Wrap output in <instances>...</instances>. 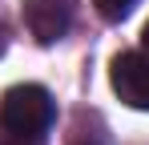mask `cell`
Returning <instances> with one entry per match:
<instances>
[{"mask_svg": "<svg viewBox=\"0 0 149 145\" xmlns=\"http://www.w3.org/2000/svg\"><path fill=\"white\" fill-rule=\"evenodd\" d=\"M52 121H56V105L40 85H12L0 101V125L16 137H40L52 129Z\"/></svg>", "mask_w": 149, "mask_h": 145, "instance_id": "6da1fadb", "label": "cell"}, {"mask_svg": "<svg viewBox=\"0 0 149 145\" xmlns=\"http://www.w3.org/2000/svg\"><path fill=\"white\" fill-rule=\"evenodd\" d=\"M113 93L133 109H149V52H117L113 56Z\"/></svg>", "mask_w": 149, "mask_h": 145, "instance_id": "7a4b0ae2", "label": "cell"}, {"mask_svg": "<svg viewBox=\"0 0 149 145\" xmlns=\"http://www.w3.org/2000/svg\"><path fill=\"white\" fill-rule=\"evenodd\" d=\"M77 0H24V24L40 45H56L73 24Z\"/></svg>", "mask_w": 149, "mask_h": 145, "instance_id": "3957f363", "label": "cell"}, {"mask_svg": "<svg viewBox=\"0 0 149 145\" xmlns=\"http://www.w3.org/2000/svg\"><path fill=\"white\" fill-rule=\"evenodd\" d=\"M69 145H109V129H105L101 113H93V109H81V113L73 117Z\"/></svg>", "mask_w": 149, "mask_h": 145, "instance_id": "277c9868", "label": "cell"}, {"mask_svg": "<svg viewBox=\"0 0 149 145\" xmlns=\"http://www.w3.org/2000/svg\"><path fill=\"white\" fill-rule=\"evenodd\" d=\"M93 4H97V12L105 16V20H125L137 0H93Z\"/></svg>", "mask_w": 149, "mask_h": 145, "instance_id": "5b68a950", "label": "cell"}, {"mask_svg": "<svg viewBox=\"0 0 149 145\" xmlns=\"http://www.w3.org/2000/svg\"><path fill=\"white\" fill-rule=\"evenodd\" d=\"M4 145H36V137H16L12 133V141H4Z\"/></svg>", "mask_w": 149, "mask_h": 145, "instance_id": "8992f818", "label": "cell"}, {"mask_svg": "<svg viewBox=\"0 0 149 145\" xmlns=\"http://www.w3.org/2000/svg\"><path fill=\"white\" fill-rule=\"evenodd\" d=\"M141 40H145V52H149V24H145V32H141Z\"/></svg>", "mask_w": 149, "mask_h": 145, "instance_id": "52a82bcc", "label": "cell"}, {"mask_svg": "<svg viewBox=\"0 0 149 145\" xmlns=\"http://www.w3.org/2000/svg\"><path fill=\"white\" fill-rule=\"evenodd\" d=\"M0 52H4V36H0Z\"/></svg>", "mask_w": 149, "mask_h": 145, "instance_id": "ba28073f", "label": "cell"}]
</instances>
